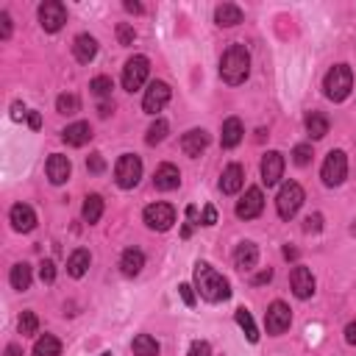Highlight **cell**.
I'll return each instance as SVG.
<instances>
[{
  "instance_id": "22",
  "label": "cell",
  "mask_w": 356,
  "mask_h": 356,
  "mask_svg": "<svg viewBox=\"0 0 356 356\" xmlns=\"http://www.w3.org/2000/svg\"><path fill=\"white\" fill-rule=\"evenodd\" d=\"M245 136V128H242V120L240 117H229L223 123V131H220V145L223 148H237Z\"/></svg>"
},
{
  "instance_id": "34",
  "label": "cell",
  "mask_w": 356,
  "mask_h": 356,
  "mask_svg": "<svg viewBox=\"0 0 356 356\" xmlns=\"http://www.w3.org/2000/svg\"><path fill=\"white\" fill-rule=\"evenodd\" d=\"M89 89H92V95H95V98H109V95H112V89H114V81H112L109 75H98V78H92Z\"/></svg>"
},
{
  "instance_id": "8",
  "label": "cell",
  "mask_w": 356,
  "mask_h": 356,
  "mask_svg": "<svg viewBox=\"0 0 356 356\" xmlns=\"http://www.w3.org/2000/svg\"><path fill=\"white\" fill-rule=\"evenodd\" d=\"M37 15H39V26H42L48 34L62 31L64 23H67V9H64V3H59V0H45Z\"/></svg>"
},
{
  "instance_id": "43",
  "label": "cell",
  "mask_w": 356,
  "mask_h": 356,
  "mask_svg": "<svg viewBox=\"0 0 356 356\" xmlns=\"http://www.w3.org/2000/svg\"><path fill=\"white\" fill-rule=\"evenodd\" d=\"M217 223V209L209 204V206H204V217H201V226H215Z\"/></svg>"
},
{
  "instance_id": "18",
  "label": "cell",
  "mask_w": 356,
  "mask_h": 356,
  "mask_svg": "<svg viewBox=\"0 0 356 356\" xmlns=\"http://www.w3.org/2000/svg\"><path fill=\"white\" fill-rule=\"evenodd\" d=\"M209 148V134L204 128H193L181 136V150L190 156V159H198L204 150Z\"/></svg>"
},
{
  "instance_id": "2",
  "label": "cell",
  "mask_w": 356,
  "mask_h": 356,
  "mask_svg": "<svg viewBox=\"0 0 356 356\" xmlns=\"http://www.w3.org/2000/svg\"><path fill=\"white\" fill-rule=\"evenodd\" d=\"M251 73V53L245 45H231L220 59V78L229 87H240Z\"/></svg>"
},
{
  "instance_id": "47",
  "label": "cell",
  "mask_w": 356,
  "mask_h": 356,
  "mask_svg": "<svg viewBox=\"0 0 356 356\" xmlns=\"http://www.w3.org/2000/svg\"><path fill=\"white\" fill-rule=\"evenodd\" d=\"M270 278H273V270L267 267V270H262V273H256V276H253V284L259 287V284H267Z\"/></svg>"
},
{
  "instance_id": "5",
  "label": "cell",
  "mask_w": 356,
  "mask_h": 356,
  "mask_svg": "<svg viewBox=\"0 0 356 356\" xmlns=\"http://www.w3.org/2000/svg\"><path fill=\"white\" fill-rule=\"evenodd\" d=\"M303 190H301V184H295V181H287L281 190H278V198H276V209H278V217L281 220H292L295 215H298V209L303 206Z\"/></svg>"
},
{
  "instance_id": "30",
  "label": "cell",
  "mask_w": 356,
  "mask_h": 356,
  "mask_svg": "<svg viewBox=\"0 0 356 356\" xmlns=\"http://www.w3.org/2000/svg\"><path fill=\"white\" fill-rule=\"evenodd\" d=\"M306 131H309L312 139H323V136L328 134V117L320 114V112H312V114L306 117Z\"/></svg>"
},
{
  "instance_id": "36",
  "label": "cell",
  "mask_w": 356,
  "mask_h": 356,
  "mask_svg": "<svg viewBox=\"0 0 356 356\" xmlns=\"http://www.w3.org/2000/svg\"><path fill=\"white\" fill-rule=\"evenodd\" d=\"M56 109H59L62 114H75V112H78V98H75V95H59Z\"/></svg>"
},
{
  "instance_id": "9",
  "label": "cell",
  "mask_w": 356,
  "mask_h": 356,
  "mask_svg": "<svg viewBox=\"0 0 356 356\" xmlns=\"http://www.w3.org/2000/svg\"><path fill=\"white\" fill-rule=\"evenodd\" d=\"M142 220L150 231H170L172 223H175V209L170 204H150L142 212Z\"/></svg>"
},
{
  "instance_id": "54",
  "label": "cell",
  "mask_w": 356,
  "mask_h": 356,
  "mask_svg": "<svg viewBox=\"0 0 356 356\" xmlns=\"http://www.w3.org/2000/svg\"><path fill=\"white\" fill-rule=\"evenodd\" d=\"M100 356H112V353H109V350H106V353H100Z\"/></svg>"
},
{
  "instance_id": "31",
  "label": "cell",
  "mask_w": 356,
  "mask_h": 356,
  "mask_svg": "<svg viewBox=\"0 0 356 356\" xmlns=\"http://www.w3.org/2000/svg\"><path fill=\"white\" fill-rule=\"evenodd\" d=\"M234 317H237V326L245 331V337H248V342H259V331H256V323H253V317H251V312L245 309V306H240L237 312H234Z\"/></svg>"
},
{
  "instance_id": "23",
  "label": "cell",
  "mask_w": 356,
  "mask_h": 356,
  "mask_svg": "<svg viewBox=\"0 0 356 356\" xmlns=\"http://www.w3.org/2000/svg\"><path fill=\"white\" fill-rule=\"evenodd\" d=\"M142 267H145V253H142L139 248H128V251H123V256H120V270H123V276L134 278V276H139V273H142Z\"/></svg>"
},
{
  "instance_id": "6",
  "label": "cell",
  "mask_w": 356,
  "mask_h": 356,
  "mask_svg": "<svg viewBox=\"0 0 356 356\" xmlns=\"http://www.w3.org/2000/svg\"><path fill=\"white\" fill-rule=\"evenodd\" d=\"M348 175V159L342 150H331L323 161V170H320V178L326 187H339Z\"/></svg>"
},
{
  "instance_id": "35",
  "label": "cell",
  "mask_w": 356,
  "mask_h": 356,
  "mask_svg": "<svg viewBox=\"0 0 356 356\" xmlns=\"http://www.w3.org/2000/svg\"><path fill=\"white\" fill-rule=\"evenodd\" d=\"M37 331H39V317L34 312H23V317H20V334L23 337H31Z\"/></svg>"
},
{
  "instance_id": "41",
  "label": "cell",
  "mask_w": 356,
  "mask_h": 356,
  "mask_svg": "<svg viewBox=\"0 0 356 356\" xmlns=\"http://www.w3.org/2000/svg\"><path fill=\"white\" fill-rule=\"evenodd\" d=\"M87 167H89V172H95V175H98V172H103V170H106V161H103V156H100V153H92V156L87 159Z\"/></svg>"
},
{
  "instance_id": "29",
  "label": "cell",
  "mask_w": 356,
  "mask_h": 356,
  "mask_svg": "<svg viewBox=\"0 0 356 356\" xmlns=\"http://www.w3.org/2000/svg\"><path fill=\"white\" fill-rule=\"evenodd\" d=\"M34 356H62V342L53 334H45L34 342Z\"/></svg>"
},
{
  "instance_id": "26",
  "label": "cell",
  "mask_w": 356,
  "mask_h": 356,
  "mask_svg": "<svg viewBox=\"0 0 356 356\" xmlns=\"http://www.w3.org/2000/svg\"><path fill=\"white\" fill-rule=\"evenodd\" d=\"M89 262H92L89 251H87V248H78V251H73L70 259H67V273H70L73 278H81V276L89 270Z\"/></svg>"
},
{
  "instance_id": "11",
  "label": "cell",
  "mask_w": 356,
  "mask_h": 356,
  "mask_svg": "<svg viewBox=\"0 0 356 356\" xmlns=\"http://www.w3.org/2000/svg\"><path fill=\"white\" fill-rule=\"evenodd\" d=\"M170 87L164 84V81H153L148 89H145V98H142V109H145V114H156V112H161L167 103H170Z\"/></svg>"
},
{
  "instance_id": "12",
  "label": "cell",
  "mask_w": 356,
  "mask_h": 356,
  "mask_svg": "<svg viewBox=\"0 0 356 356\" xmlns=\"http://www.w3.org/2000/svg\"><path fill=\"white\" fill-rule=\"evenodd\" d=\"M262 184L265 187H276L281 181V175H284V156L278 150H267L262 156Z\"/></svg>"
},
{
  "instance_id": "25",
  "label": "cell",
  "mask_w": 356,
  "mask_h": 356,
  "mask_svg": "<svg viewBox=\"0 0 356 356\" xmlns=\"http://www.w3.org/2000/svg\"><path fill=\"white\" fill-rule=\"evenodd\" d=\"M215 20H217L220 28H234V26L242 23V9L234 6V3H223V6L215 9Z\"/></svg>"
},
{
  "instance_id": "28",
  "label": "cell",
  "mask_w": 356,
  "mask_h": 356,
  "mask_svg": "<svg viewBox=\"0 0 356 356\" xmlns=\"http://www.w3.org/2000/svg\"><path fill=\"white\" fill-rule=\"evenodd\" d=\"M131 348H134V356H159V350H161L150 334H136Z\"/></svg>"
},
{
  "instance_id": "53",
  "label": "cell",
  "mask_w": 356,
  "mask_h": 356,
  "mask_svg": "<svg viewBox=\"0 0 356 356\" xmlns=\"http://www.w3.org/2000/svg\"><path fill=\"white\" fill-rule=\"evenodd\" d=\"M112 114V106L109 103H100V117H109Z\"/></svg>"
},
{
  "instance_id": "19",
  "label": "cell",
  "mask_w": 356,
  "mask_h": 356,
  "mask_svg": "<svg viewBox=\"0 0 356 356\" xmlns=\"http://www.w3.org/2000/svg\"><path fill=\"white\" fill-rule=\"evenodd\" d=\"M242 184H245V170H242V164H229V167L223 170V175H220V190H223V195H237V193L242 190Z\"/></svg>"
},
{
  "instance_id": "48",
  "label": "cell",
  "mask_w": 356,
  "mask_h": 356,
  "mask_svg": "<svg viewBox=\"0 0 356 356\" xmlns=\"http://www.w3.org/2000/svg\"><path fill=\"white\" fill-rule=\"evenodd\" d=\"M28 125H31L34 131H39V128H42V117H39V112H28Z\"/></svg>"
},
{
  "instance_id": "33",
  "label": "cell",
  "mask_w": 356,
  "mask_h": 356,
  "mask_svg": "<svg viewBox=\"0 0 356 356\" xmlns=\"http://www.w3.org/2000/svg\"><path fill=\"white\" fill-rule=\"evenodd\" d=\"M167 131H170V125H167V120H161V117H156V123L148 128V136H145V142L148 145H159V142H164V136H167Z\"/></svg>"
},
{
  "instance_id": "52",
  "label": "cell",
  "mask_w": 356,
  "mask_h": 356,
  "mask_svg": "<svg viewBox=\"0 0 356 356\" xmlns=\"http://www.w3.org/2000/svg\"><path fill=\"white\" fill-rule=\"evenodd\" d=\"M125 12H131V15H142V6H139V3H131V0H128V3H125Z\"/></svg>"
},
{
  "instance_id": "40",
  "label": "cell",
  "mask_w": 356,
  "mask_h": 356,
  "mask_svg": "<svg viewBox=\"0 0 356 356\" xmlns=\"http://www.w3.org/2000/svg\"><path fill=\"white\" fill-rule=\"evenodd\" d=\"M187 356H212V345L206 342V339H195L193 345H190V353Z\"/></svg>"
},
{
  "instance_id": "16",
  "label": "cell",
  "mask_w": 356,
  "mask_h": 356,
  "mask_svg": "<svg viewBox=\"0 0 356 356\" xmlns=\"http://www.w3.org/2000/svg\"><path fill=\"white\" fill-rule=\"evenodd\" d=\"M178 184H181V172H178L175 164L164 161V164L156 170V175H153V187H156L159 193H172V190H178Z\"/></svg>"
},
{
  "instance_id": "51",
  "label": "cell",
  "mask_w": 356,
  "mask_h": 356,
  "mask_svg": "<svg viewBox=\"0 0 356 356\" xmlns=\"http://www.w3.org/2000/svg\"><path fill=\"white\" fill-rule=\"evenodd\" d=\"M6 356H23V348H20V345H15V342H12V345H9V348H6Z\"/></svg>"
},
{
  "instance_id": "3",
  "label": "cell",
  "mask_w": 356,
  "mask_h": 356,
  "mask_svg": "<svg viewBox=\"0 0 356 356\" xmlns=\"http://www.w3.org/2000/svg\"><path fill=\"white\" fill-rule=\"evenodd\" d=\"M323 89H326V98L334 100V103H342L350 89H353V73L348 64H334L328 73H326V81H323Z\"/></svg>"
},
{
  "instance_id": "38",
  "label": "cell",
  "mask_w": 356,
  "mask_h": 356,
  "mask_svg": "<svg viewBox=\"0 0 356 356\" xmlns=\"http://www.w3.org/2000/svg\"><path fill=\"white\" fill-rule=\"evenodd\" d=\"M117 39H120V45H134L136 34H134V28H131L128 23H120V26H117Z\"/></svg>"
},
{
  "instance_id": "13",
  "label": "cell",
  "mask_w": 356,
  "mask_h": 356,
  "mask_svg": "<svg viewBox=\"0 0 356 356\" xmlns=\"http://www.w3.org/2000/svg\"><path fill=\"white\" fill-rule=\"evenodd\" d=\"M262 209H265V195H262L259 187H251V190L242 195V201L237 204V217H240V220H253V217L262 215Z\"/></svg>"
},
{
  "instance_id": "44",
  "label": "cell",
  "mask_w": 356,
  "mask_h": 356,
  "mask_svg": "<svg viewBox=\"0 0 356 356\" xmlns=\"http://www.w3.org/2000/svg\"><path fill=\"white\" fill-rule=\"evenodd\" d=\"M178 295H181V301H184L187 306H195V292H193L190 284H181V287H178Z\"/></svg>"
},
{
  "instance_id": "49",
  "label": "cell",
  "mask_w": 356,
  "mask_h": 356,
  "mask_svg": "<svg viewBox=\"0 0 356 356\" xmlns=\"http://www.w3.org/2000/svg\"><path fill=\"white\" fill-rule=\"evenodd\" d=\"M345 339H348V342H350V345H356V320H353V323H348V326H345Z\"/></svg>"
},
{
  "instance_id": "14",
  "label": "cell",
  "mask_w": 356,
  "mask_h": 356,
  "mask_svg": "<svg viewBox=\"0 0 356 356\" xmlns=\"http://www.w3.org/2000/svg\"><path fill=\"white\" fill-rule=\"evenodd\" d=\"M290 284H292L295 298H301V301H306V298H312V295H314V276H312V270H309V267H303V265H298V267L292 270Z\"/></svg>"
},
{
  "instance_id": "17",
  "label": "cell",
  "mask_w": 356,
  "mask_h": 356,
  "mask_svg": "<svg viewBox=\"0 0 356 356\" xmlns=\"http://www.w3.org/2000/svg\"><path fill=\"white\" fill-rule=\"evenodd\" d=\"M9 220H12L15 231H20V234H28V231H34V229H37V212H34L28 204H17V206H12Z\"/></svg>"
},
{
  "instance_id": "45",
  "label": "cell",
  "mask_w": 356,
  "mask_h": 356,
  "mask_svg": "<svg viewBox=\"0 0 356 356\" xmlns=\"http://www.w3.org/2000/svg\"><path fill=\"white\" fill-rule=\"evenodd\" d=\"M23 117H28V109H26L20 100H15V103H12V120H23Z\"/></svg>"
},
{
  "instance_id": "21",
  "label": "cell",
  "mask_w": 356,
  "mask_h": 356,
  "mask_svg": "<svg viewBox=\"0 0 356 356\" xmlns=\"http://www.w3.org/2000/svg\"><path fill=\"white\" fill-rule=\"evenodd\" d=\"M256 262H259V248H256L253 242H240L237 251H234V265H237V270L248 273V270L256 267Z\"/></svg>"
},
{
  "instance_id": "39",
  "label": "cell",
  "mask_w": 356,
  "mask_h": 356,
  "mask_svg": "<svg viewBox=\"0 0 356 356\" xmlns=\"http://www.w3.org/2000/svg\"><path fill=\"white\" fill-rule=\"evenodd\" d=\"M39 278H42L45 284H53V281H56V265H53L51 259H45V262L39 265Z\"/></svg>"
},
{
  "instance_id": "7",
  "label": "cell",
  "mask_w": 356,
  "mask_h": 356,
  "mask_svg": "<svg viewBox=\"0 0 356 356\" xmlns=\"http://www.w3.org/2000/svg\"><path fill=\"white\" fill-rule=\"evenodd\" d=\"M148 73H150V62L145 56H131L123 67V89L128 92L142 89V84L148 81Z\"/></svg>"
},
{
  "instance_id": "27",
  "label": "cell",
  "mask_w": 356,
  "mask_h": 356,
  "mask_svg": "<svg viewBox=\"0 0 356 356\" xmlns=\"http://www.w3.org/2000/svg\"><path fill=\"white\" fill-rule=\"evenodd\" d=\"M9 281H12V287H15L17 292H26V290H31V281H34L31 265H26V262L15 265V267H12V273H9Z\"/></svg>"
},
{
  "instance_id": "46",
  "label": "cell",
  "mask_w": 356,
  "mask_h": 356,
  "mask_svg": "<svg viewBox=\"0 0 356 356\" xmlns=\"http://www.w3.org/2000/svg\"><path fill=\"white\" fill-rule=\"evenodd\" d=\"M320 223H323V217H320V215H309V217H306L303 231H320Z\"/></svg>"
},
{
  "instance_id": "50",
  "label": "cell",
  "mask_w": 356,
  "mask_h": 356,
  "mask_svg": "<svg viewBox=\"0 0 356 356\" xmlns=\"http://www.w3.org/2000/svg\"><path fill=\"white\" fill-rule=\"evenodd\" d=\"M187 217H190V223H198V206H187Z\"/></svg>"
},
{
  "instance_id": "20",
  "label": "cell",
  "mask_w": 356,
  "mask_h": 356,
  "mask_svg": "<svg viewBox=\"0 0 356 356\" xmlns=\"http://www.w3.org/2000/svg\"><path fill=\"white\" fill-rule=\"evenodd\" d=\"M62 139L70 145V148H81V145H87L89 139H92V125L89 123H73V125H67L64 131H62Z\"/></svg>"
},
{
  "instance_id": "1",
  "label": "cell",
  "mask_w": 356,
  "mask_h": 356,
  "mask_svg": "<svg viewBox=\"0 0 356 356\" xmlns=\"http://www.w3.org/2000/svg\"><path fill=\"white\" fill-rule=\"evenodd\" d=\"M195 287L201 292V298L212 301V303H220V301H229L231 298V284L223 273H217L209 262H198L195 265Z\"/></svg>"
},
{
  "instance_id": "10",
  "label": "cell",
  "mask_w": 356,
  "mask_h": 356,
  "mask_svg": "<svg viewBox=\"0 0 356 356\" xmlns=\"http://www.w3.org/2000/svg\"><path fill=\"white\" fill-rule=\"evenodd\" d=\"M265 326H267V334H273V337H281L284 331H290V326H292V312H290V306H287L284 301H273V303L267 306Z\"/></svg>"
},
{
  "instance_id": "37",
  "label": "cell",
  "mask_w": 356,
  "mask_h": 356,
  "mask_svg": "<svg viewBox=\"0 0 356 356\" xmlns=\"http://www.w3.org/2000/svg\"><path fill=\"white\" fill-rule=\"evenodd\" d=\"M292 161H295L298 167H306V164L312 161V145H295V150H292Z\"/></svg>"
},
{
  "instance_id": "4",
  "label": "cell",
  "mask_w": 356,
  "mask_h": 356,
  "mask_svg": "<svg viewBox=\"0 0 356 356\" xmlns=\"http://www.w3.org/2000/svg\"><path fill=\"white\" fill-rule=\"evenodd\" d=\"M142 178V159L134 153H123L114 164V181L120 190H134Z\"/></svg>"
},
{
  "instance_id": "15",
  "label": "cell",
  "mask_w": 356,
  "mask_h": 356,
  "mask_svg": "<svg viewBox=\"0 0 356 356\" xmlns=\"http://www.w3.org/2000/svg\"><path fill=\"white\" fill-rule=\"evenodd\" d=\"M45 170H48V178H51V184L62 187V184H67V181H70L73 164H70V159H67V156H62V153H53V156L48 159Z\"/></svg>"
},
{
  "instance_id": "42",
  "label": "cell",
  "mask_w": 356,
  "mask_h": 356,
  "mask_svg": "<svg viewBox=\"0 0 356 356\" xmlns=\"http://www.w3.org/2000/svg\"><path fill=\"white\" fill-rule=\"evenodd\" d=\"M12 37V17L6 12H0V39H9Z\"/></svg>"
},
{
  "instance_id": "32",
  "label": "cell",
  "mask_w": 356,
  "mask_h": 356,
  "mask_svg": "<svg viewBox=\"0 0 356 356\" xmlns=\"http://www.w3.org/2000/svg\"><path fill=\"white\" fill-rule=\"evenodd\" d=\"M84 220L92 226V223H98L100 217H103V198L100 195H87V201H84Z\"/></svg>"
},
{
  "instance_id": "24",
  "label": "cell",
  "mask_w": 356,
  "mask_h": 356,
  "mask_svg": "<svg viewBox=\"0 0 356 356\" xmlns=\"http://www.w3.org/2000/svg\"><path fill=\"white\" fill-rule=\"evenodd\" d=\"M73 53L81 64H89L95 56H98V39L89 37V34H78L75 37V45H73Z\"/></svg>"
}]
</instances>
